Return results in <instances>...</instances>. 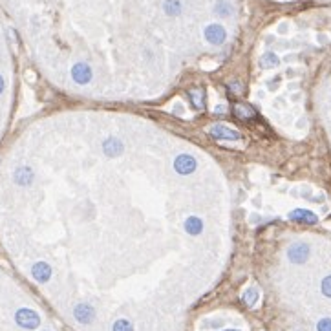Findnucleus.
<instances>
[{
	"instance_id": "obj_18",
	"label": "nucleus",
	"mask_w": 331,
	"mask_h": 331,
	"mask_svg": "<svg viewBox=\"0 0 331 331\" xmlns=\"http://www.w3.org/2000/svg\"><path fill=\"white\" fill-rule=\"evenodd\" d=\"M260 64L264 68H274L276 64H280V59L276 57V53L265 52L264 55H262V59H260Z\"/></svg>"
},
{
	"instance_id": "obj_4",
	"label": "nucleus",
	"mask_w": 331,
	"mask_h": 331,
	"mask_svg": "<svg viewBox=\"0 0 331 331\" xmlns=\"http://www.w3.org/2000/svg\"><path fill=\"white\" fill-rule=\"evenodd\" d=\"M196 159L192 158L191 154H179L178 158L174 159V170L181 176H191L192 172H196Z\"/></svg>"
},
{
	"instance_id": "obj_16",
	"label": "nucleus",
	"mask_w": 331,
	"mask_h": 331,
	"mask_svg": "<svg viewBox=\"0 0 331 331\" xmlns=\"http://www.w3.org/2000/svg\"><path fill=\"white\" fill-rule=\"evenodd\" d=\"M188 97H191L192 106H196L198 110H203V108H205V93H203L200 88L188 91Z\"/></svg>"
},
{
	"instance_id": "obj_23",
	"label": "nucleus",
	"mask_w": 331,
	"mask_h": 331,
	"mask_svg": "<svg viewBox=\"0 0 331 331\" xmlns=\"http://www.w3.org/2000/svg\"><path fill=\"white\" fill-rule=\"evenodd\" d=\"M230 88H232V90L242 91V84H238V82H232V84H230Z\"/></svg>"
},
{
	"instance_id": "obj_11",
	"label": "nucleus",
	"mask_w": 331,
	"mask_h": 331,
	"mask_svg": "<svg viewBox=\"0 0 331 331\" xmlns=\"http://www.w3.org/2000/svg\"><path fill=\"white\" fill-rule=\"evenodd\" d=\"M33 178H35V174H33V170H31L29 167L15 168L13 179H15V183H17V185H20V187H29V185H31V181H33Z\"/></svg>"
},
{
	"instance_id": "obj_6",
	"label": "nucleus",
	"mask_w": 331,
	"mask_h": 331,
	"mask_svg": "<svg viewBox=\"0 0 331 331\" xmlns=\"http://www.w3.org/2000/svg\"><path fill=\"white\" fill-rule=\"evenodd\" d=\"M209 134L214 137V139H225V141H238L242 137L240 132L234 128H229L225 125H214L209 128Z\"/></svg>"
},
{
	"instance_id": "obj_25",
	"label": "nucleus",
	"mask_w": 331,
	"mask_h": 331,
	"mask_svg": "<svg viewBox=\"0 0 331 331\" xmlns=\"http://www.w3.org/2000/svg\"><path fill=\"white\" fill-rule=\"evenodd\" d=\"M223 331H240V329H232V327H229V329H223Z\"/></svg>"
},
{
	"instance_id": "obj_20",
	"label": "nucleus",
	"mask_w": 331,
	"mask_h": 331,
	"mask_svg": "<svg viewBox=\"0 0 331 331\" xmlns=\"http://www.w3.org/2000/svg\"><path fill=\"white\" fill-rule=\"evenodd\" d=\"M320 289H322V295H324V297L331 298V274H329V276H326L324 280H322Z\"/></svg>"
},
{
	"instance_id": "obj_8",
	"label": "nucleus",
	"mask_w": 331,
	"mask_h": 331,
	"mask_svg": "<svg viewBox=\"0 0 331 331\" xmlns=\"http://www.w3.org/2000/svg\"><path fill=\"white\" fill-rule=\"evenodd\" d=\"M123 141L119 139V137H106L105 141H103V152L108 156V158H119L121 154H123Z\"/></svg>"
},
{
	"instance_id": "obj_21",
	"label": "nucleus",
	"mask_w": 331,
	"mask_h": 331,
	"mask_svg": "<svg viewBox=\"0 0 331 331\" xmlns=\"http://www.w3.org/2000/svg\"><path fill=\"white\" fill-rule=\"evenodd\" d=\"M317 331H331V318H322V320H318Z\"/></svg>"
},
{
	"instance_id": "obj_2",
	"label": "nucleus",
	"mask_w": 331,
	"mask_h": 331,
	"mask_svg": "<svg viewBox=\"0 0 331 331\" xmlns=\"http://www.w3.org/2000/svg\"><path fill=\"white\" fill-rule=\"evenodd\" d=\"M203 37L212 46H221L227 40V29L221 24H218V22H211V24H207L205 29H203Z\"/></svg>"
},
{
	"instance_id": "obj_19",
	"label": "nucleus",
	"mask_w": 331,
	"mask_h": 331,
	"mask_svg": "<svg viewBox=\"0 0 331 331\" xmlns=\"http://www.w3.org/2000/svg\"><path fill=\"white\" fill-rule=\"evenodd\" d=\"M112 331H134V324L130 320H126V318H119V320L114 322Z\"/></svg>"
},
{
	"instance_id": "obj_9",
	"label": "nucleus",
	"mask_w": 331,
	"mask_h": 331,
	"mask_svg": "<svg viewBox=\"0 0 331 331\" xmlns=\"http://www.w3.org/2000/svg\"><path fill=\"white\" fill-rule=\"evenodd\" d=\"M52 267H50V264H46V262H37V264H33V267H31V276H33L35 280H37L38 283H46L50 278H52Z\"/></svg>"
},
{
	"instance_id": "obj_3",
	"label": "nucleus",
	"mask_w": 331,
	"mask_h": 331,
	"mask_svg": "<svg viewBox=\"0 0 331 331\" xmlns=\"http://www.w3.org/2000/svg\"><path fill=\"white\" fill-rule=\"evenodd\" d=\"M309 255H311V249H309V245H307L306 242H295V244L289 245V249H288L289 262H293V264H297V265L306 264Z\"/></svg>"
},
{
	"instance_id": "obj_24",
	"label": "nucleus",
	"mask_w": 331,
	"mask_h": 331,
	"mask_svg": "<svg viewBox=\"0 0 331 331\" xmlns=\"http://www.w3.org/2000/svg\"><path fill=\"white\" fill-rule=\"evenodd\" d=\"M227 108H223V106H216V114H223Z\"/></svg>"
},
{
	"instance_id": "obj_5",
	"label": "nucleus",
	"mask_w": 331,
	"mask_h": 331,
	"mask_svg": "<svg viewBox=\"0 0 331 331\" xmlns=\"http://www.w3.org/2000/svg\"><path fill=\"white\" fill-rule=\"evenodd\" d=\"M73 317H75V320L79 322V324L88 326V324H91V320L96 318V309H93V306H90L88 302H79L73 307Z\"/></svg>"
},
{
	"instance_id": "obj_17",
	"label": "nucleus",
	"mask_w": 331,
	"mask_h": 331,
	"mask_svg": "<svg viewBox=\"0 0 331 331\" xmlns=\"http://www.w3.org/2000/svg\"><path fill=\"white\" fill-rule=\"evenodd\" d=\"M258 297H260L258 289H256V288H249V289H247V291H245V293H244V297H242V300H244L245 306L255 307V304L258 302Z\"/></svg>"
},
{
	"instance_id": "obj_12",
	"label": "nucleus",
	"mask_w": 331,
	"mask_h": 331,
	"mask_svg": "<svg viewBox=\"0 0 331 331\" xmlns=\"http://www.w3.org/2000/svg\"><path fill=\"white\" fill-rule=\"evenodd\" d=\"M183 229L185 232L191 236H198L203 232V221L200 220L198 216H188L187 220L183 221Z\"/></svg>"
},
{
	"instance_id": "obj_14",
	"label": "nucleus",
	"mask_w": 331,
	"mask_h": 331,
	"mask_svg": "<svg viewBox=\"0 0 331 331\" xmlns=\"http://www.w3.org/2000/svg\"><path fill=\"white\" fill-rule=\"evenodd\" d=\"M234 115L242 121H251V119H255V117H256V110L249 105H236L234 106Z\"/></svg>"
},
{
	"instance_id": "obj_10",
	"label": "nucleus",
	"mask_w": 331,
	"mask_h": 331,
	"mask_svg": "<svg viewBox=\"0 0 331 331\" xmlns=\"http://www.w3.org/2000/svg\"><path fill=\"white\" fill-rule=\"evenodd\" d=\"M289 220L298 221V223H307V225H315L318 221L317 214L307 209H297V211L289 212Z\"/></svg>"
},
{
	"instance_id": "obj_22",
	"label": "nucleus",
	"mask_w": 331,
	"mask_h": 331,
	"mask_svg": "<svg viewBox=\"0 0 331 331\" xmlns=\"http://www.w3.org/2000/svg\"><path fill=\"white\" fill-rule=\"evenodd\" d=\"M6 90V81H4V77L0 75V93Z\"/></svg>"
},
{
	"instance_id": "obj_13",
	"label": "nucleus",
	"mask_w": 331,
	"mask_h": 331,
	"mask_svg": "<svg viewBox=\"0 0 331 331\" xmlns=\"http://www.w3.org/2000/svg\"><path fill=\"white\" fill-rule=\"evenodd\" d=\"M212 11H214L220 19H229V17H232V13H234V8H232V4H230L229 0H218L216 4H214V8H212Z\"/></svg>"
},
{
	"instance_id": "obj_26",
	"label": "nucleus",
	"mask_w": 331,
	"mask_h": 331,
	"mask_svg": "<svg viewBox=\"0 0 331 331\" xmlns=\"http://www.w3.org/2000/svg\"><path fill=\"white\" fill-rule=\"evenodd\" d=\"M44 331H46V329H44Z\"/></svg>"
},
{
	"instance_id": "obj_1",
	"label": "nucleus",
	"mask_w": 331,
	"mask_h": 331,
	"mask_svg": "<svg viewBox=\"0 0 331 331\" xmlns=\"http://www.w3.org/2000/svg\"><path fill=\"white\" fill-rule=\"evenodd\" d=\"M15 322L22 329H37L40 326V315L33 309H29V307H20L15 313Z\"/></svg>"
},
{
	"instance_id": "obj_7",
	"label": "nucleus",
	"mask_w": 331,
	"mask_h": 331,
	"mask_svg": "<svg viewBox=\"0 0 331 331\" xmlns=\"http://www.w3.org/2000/svg\"><path fill=\"white\" fill-rule=\"evenodd\" d=\"M72 79L77 84H88L91 81V68L86 63H77L72 66Z\"/></svg>"
},
{
	"instance_id": "obj_15",
	"label": "nucleus",
	"mask_w": 331,
	"mask_h": 331,
	"mask_svg": "<svg viewBox=\"0 0 331 331\" xmlns=\"http://www.w3.org/2000/svg\"><path fill=\"white\" fill-rule=\"evenodd\" d=\"M163 11L167 17H179L183 11L181 0H165L163 2Z\"/></svg>"
}]
</instances>
